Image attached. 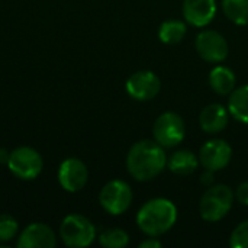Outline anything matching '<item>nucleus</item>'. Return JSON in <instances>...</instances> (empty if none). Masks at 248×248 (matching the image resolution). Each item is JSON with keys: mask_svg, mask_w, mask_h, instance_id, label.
Segmentation results:
<instances>
[{"mask_svg": "<svg viewBox=\"0 0 248 248\" xmlns=\"http://www.w3.org/2000/svg\"><path fill=\"white\" fill-rule=\"evenodd\" d=\"M228 118V108L221 103H211L202 109L199 124L206 134H219L227 128Z\"/></svg>", "mask_w": 248, "mask_h": 248, "instance_id": "14", "label": "nucleus"}, {"mask_svg": "<svg viewBox=\"0 0 248 248\" xmlns=\"http://www.w3.org/2000/svg\"><path fill=\"white\" fill-rule=\"evenodd\" d=\"M169 170L177 176H189L199 166V158L189 150H179L171 154L167 161Z\"/></svg>", "mask_w": 248, "mask_h": 248, "instance_id": "16", "label": "nucleus"}, {"mask_svg": "<svg viewBox=\"0 0 248 248\" xmlns=\"http://www.w3.org/2000/svg\"><path fill=\"white\" fill-rule=\"evenodd\" d=\"M160 89H161V81L158 76L148 70L137 71L126 80L128 94L140 102H147L154 99L158 94Z\"/></svg>", "mask_w": 248, "mask_h": 248, "instance_id": "10", "label": "nucleus"}, {"mask_svg": "<svg viewBox=\"0 0 248 248\" xmlns=\"http://www.w3.org/2000/svg\"><path fill=\"white\" fill-rule=\"evenodd\" d=\"M17 221L9 214H0V243H9L17 235Z\"/></svg>", "mask_w": 248, "mask_h": 248, "instance_id": "21", "label": "nucleus"}, {"mask_svg": "<svg viewBox=\"0 0 248 248\" xmlns=\"http://www.w3.org/2000/svg\"><path fill=\"white\" fill-rule=\"evenodd\" d=\"M199 57L208 62H222L228 57V42L224 35L217 31L206 29L196 36L195 42Z\"/></svg>", "mask_w": 248, "mask_h": 248, "instance_id": "8", "label": "nucleus"}, {"mask_svg": "<svg viewBox=\"0 0 248 248\" xmlns=\"http://www.w3.org/2000/svg\"><path fill=\"white\" fill-rule=\"evenodd\" d=\"M167 155L164 147L155 140H142L135 142L126 155L128 173L138 182H150L155 179L166 167Z\"/></svg>", "mask_w": 248, "mask_h": 248, "instance_id": "1", "label": "nucleus"}, {"mask_svg": "<svg viewBox=\"0 0 248 248\" xmlns=\"http://www.w3.org/2000/svg\"><path fill=\"white\" fill-rule=\"evenodd\" d=\"M89 180V170L78 158H67L60 164L58 182L61 187L70 193L80 192Z\"/></svg>", "mask_w": 248, "mask_h": 248, "instance_id": "11", "label": "nucleus"}, {"mask_svg": "<svg viewBox=\"0 0 248 248\" xmlns=\"http://www.w3.org/2000/svg\"><path fill=\"white\" fill-rule=\"evenodd\" d=\"M230 244L232 248H248V221L241 222L231 234Z\"/></svg>", "mask_w": 248, "mask_h": 248, "instance_id": "22", "label": "nucleus"}, {"mask_svg": "<svg viewBox=\"0 0 248 248\" xmlns=\"http://www.w3.org/2000/svg\"><path fill=\"white\" fill-rule=\"evenodd\" d=\"M99 202L108 214L122 215L132 203V189L124 180H110L102 187Z\"/></svg>", "mask_w": 248, "mask_h": 248, "instance_id": "7", "label": "nucleus"}, {"mask_svg": "<svg viewBox=\"0 0 248 248\" xmlns=\"http://www.w3.org/2000/svg\"><path fill=\"white\" fill-rule=\"evenodd\" d=\"M161 247V243L157 240V237H150L148 240L142 241L140 244V248H160Z\"/></svg>", "mask_w": 248, "mask_h": 248, "instance_id": "24", "label": "nucleus"}, {"mask_svg": "<svg viewBox=\"0 0 248 248\" xmlns=\"http://www.w3.org/2000/svg\"><path fill=\"white\" fill-rule=\"evenodd\" d=\"M234 203V192L227 185H214L202 196L201 217L208 222H218L228 215Z\"/></svg>", "mask_w": 248, "mask_h": 248, "instance_id": "3", "label": "nucleus"}, {"mask_svg": "<svg viewBox=\"0 0 248 248\" xmlns=\"http://www.w3.org/2000/svg\"><path fill=\"white\" fill-rule=\"evenodd\" d=\"M228 112L237 121L248 124V84L231 92L228 97Z\"/></svg>", "mask_w": 248, "mask_h": 248, "instance_id": "17", "label": "nucleus"}, {"mask_svg": "<svg viewBox=\"0 0 248 248\" xmlns=\"http://www.w3.org/2000/svg\"><path fill=\"white\" fill-rule=\"evenodd\" d=\"M7 169L20 180H33L41 174L44 169V160L35 148L17 147L10 151Z\"/></svg>", "mask_w": 248, "mask_h": 248, "instance_id": "5", "label": "nucleus"}, {"mask_svg": "<svg viewBox=\"0 0 248 248\" xmlns=\"http://www.w3.org/2000/svg\"><path fill=\"white\" fill-rule=\"evenodd\" d=\"M215 15V0H183V16L192 26L205 28L214 20Z\"/></svg>", "mask_w": 248, "mask_h": 248, "instance_id": "13", "label": "nucleus"}, {"mask_svg": "<svg viewBox=\"0 0 248 248\" xmlns=\"http://www.w3.org/2000/svg\"><path fill=\"white\" fill-rule=\"evenodd\" d=\"M201 182L205 185H212L214 183V171L205 170V173L201 176Z\"/></svg>", "mask_w": 248, "mask_h": 248, "instance_id": "25", "label": "nucleus"}, {"mask_svg": "<svg viewBox=\"0 0 248 248\" xmlns=\"http://www.w3.org/2000/svg\"><path fill=\"white\" fill-rule=\"evenodd\" d=\"M237 199L241 205L248 206V180L243 182L237 189Z\"/></svg>", "mask_w": 248, "mask_h": 248, "instance_id": "23", "label": "nucleus"}, {"mask_svg": "<svg viewBox=\"0 0 248 248\" xmlns=\"http://www.w3.org/2000/svg\"><path fill=\"white\" fill-rule=\"evenodd\" d=\"M187 28L182 20H166L158 28V38L163 44L176 45L186 36Z\"/></svg>", "mask_w": 248, "mask_h": 248, "instance_id": "18", "label": "nucleus"}, {"mask_svg": "<svg viewBox=\"0 0 248 248\" xmlns=\"http://www.w3.org/2000/svg\"><path fill=\"white\" fill-rule=\"evenodd\" d=\"M60 237L67 247H89L96 238V228L86 217L71 214L62 219L60 225Z\"/></svg>", "mask_w": 248, "mask_h": 248, "instance_id": "4", "label": "nucleus"}, {"mask_svg": "<svg viewBox=\"0 0 248 248\" xmlns=\"http://www.w3.org/2000/svg\"><path fill=\"white\" fill-rule=\"evenodd\" d=\"M99 243L106 248H124L129 243V235L121 228H109L99 235Z\"/></svg>", "mask_w": 248, "mask_h": 248, "instance_id": "20", "label": "nucleus"}, {"mask_svg": "<svg viewBox=\"0 0 248 248\" xmlns=\"http://www.w3.org/2000/svg\"><path fill=\"white\" fill-rule=\"evenodd\" d=\"M222 9L235 25H248V0H222Z\"/></svg>", "mask_w": 248, "mask_h": 248, "instance_id": "19", "label": "nucleus"}, {"mask_svg": "<svg viewBox=\"0 0 248 248\" xmlns=\"http://www.w3.org/2000/svg\"><path fill=\"white\" fill-rule=\"evenodd\" d=\"M186 126L183 118L176 112L161 113L153 126L154 140L164 148H173L185 140Z\"/></svg>", "mask_w": 248, "mask_h": 248, "instance_id": "6", "label": "nucleus"}, {"mask_svg": "<svg viewBox=\"0 0 248 248\" xmlns=\"http://www.w3.org/2000/svg\"><path fill=\"white\" fill-rule=\"evenodd\" d=\"M209 84L215 93L221 96H227L231 94V92L235 89L237 77L231 68L224 65H217L209 73Z\"/></svg>", "mask_w": 248, "mask_h": 248, "instance_id": "15", "label": "nucleus"}, {"mask_svg": "<svg viewBox=\"0 0 248 248\" xmlns=\"http://www.w3.org/2000/svg\"><path fill=\"white\" fill-rule=\"evenodd\" d=\"M9 157H10V153L6 148H0V164H6L7 166Z\"/></svg>", "mask_w": 248, "mask_h": 248, "instance_id": "26", "label": "nucleus"}, {"mask_svg": "<svg viewBox=\"0 0 248 248\" xmlns=\"http://www.w3.org/2000/svg\"><path fill=\"white\" fill-rule=\"evenodd\" d=\"M232 157L231 145L224 140H211L205 142L199 151V163L203 166L205 170L209 171H219L225 169Z\"/></svg>", "mask_w": 248, "mask_h": 248, "instance_id": "9", "label": "nucleus"}, {"mask_svg": "<svg viewBox=\"0 0 248 248\" xmlns=\"http://www.w3.org/2000/svg\"><path fill=\"white\" fill-rule=\"evenodd\" d=\"M177 221L176 205L164 198L148 201L137 214L138 228L148 237H160L170 231Z\"/></svg>", "mask_w": 248, "mask_h": 248, "instance_id": "2", "label": "nucleus"}, {"mask_svg": "<svg viewBox=\"0 0 248 248\" xmlns=\"http://www.w3.org/2000/svg\"><path fill=\"white\" fill-rule=\"evenodd\" d=\"M55 244V232L42 222L29 224L17 237V247L20 248H52Z\"/></svg>", "mask_w": 248, "mask_h": 248, "instance_id": "12", "label": "nucleus"}]
</instances>
